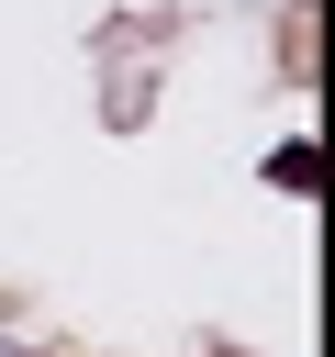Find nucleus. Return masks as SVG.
<instances>
[{
    "label": "nucleus",
    "instance_id": "nucleus-1",
    "mask_svg": "<svg viewBox=\"0 0 335 357\" xmlns=\"http://www.w3.org/2000/svg\"><path fill=\"white\" fill-rule=\"evenodd\" d=\"M0 357H11V346H0Z\"/></svg>",
    "mask_w": 335,
    "mask_h": 357
}]
</instances>
